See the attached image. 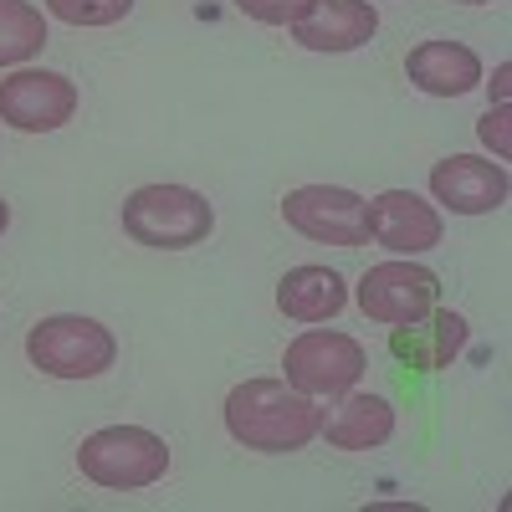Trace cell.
<instances>
[{
    "label": "cell",
    "mask_w": 512,
    "mask_h": 512,
    "mask_svg": "<svg viewBox=\"0 0 512 512\" xmlns=\"http://www.w3.org/2000/svg\"><path fill=\"white\" fill-rule=\"evenodd\" d=\"M323 410L313 395L292 390L287 379H246L226 395V431L236 446L262 456H292L318 441Z\"/></svg>",
    "instance_id": "6da1fadb"
},
{
    "label": "cell",
    "mask_w": 512,
    "mask_h": 512,
    "mask_svg": "<svg viewBox=\"0 0 512 512\" xmlns=\"http://www.w3.org/2000/svg\"><path fill=\"white\" fill-rule=\"evenodd\" d=\"M123 236L149 251H190L216 231V205L190 185H139L118 210Z\"/></svg>",
    "instance_id": "7a4b0ae2"
},
{
    "label": "cell",
    "mask_w": 512,
    "mask_h": 512,
    "mask_svg": "<svg viewBox=\"0 0 512 512\" xmlns=\"http://www.w3.org/2000/svg\"><path fill=\"white\" fill-rule=\"evenodd\" d=\"M77 466H82V477H88L93 487L139 492V487L164 482L169 446H164V436L144 431V425H103V431L82 436Z\"/></svg>",
    "instance_id": "3957f363"
},
{
    "label": "cell",
    "mask_w": 512,
    "mask_h": 512,
    "mask_svg": "<svg viewBox=\"0 0 512 512\" xmlns=\"http://www.w3.org/2000/svg\"><path fill=\"white\" fill-rule=\"evenodd\" d=\"M26 359L52 379H98L118 359V338L82 313H52L26 333Z\"/></svg>",
    "instance_id": "277c9868"
},
{
    "label": "cell",
    "mask_w": 512,
    "mask_h": 512,
    "mask_svg": "<svg viewBox=\"0 0 512 512\" xmlns=\"http://www.w3.org/2000/svg\"><path fill=\"white\" fill-rule=\"evenodd\" d=\"M282 369H287V384L303 395H344L364 379L369 369V354L354 333H338V328H308L297 333L287 354H282Z\"/></svg>",
    "instance_id": "5b68a950"
},
{
    "label": "cell",
    "mask_w": 512,
    "mask_h": 512,
    "mask_svg": "<svg viewBox=\"0 0 512 512\" xmlns=\"http://www.w3.org/2000/svg\"><path fill=\"white\" fill-rule=\"evenodd\" d=\"M354 297H359L364 318H374L384 328H405V323H415L436 308L441 277L431 267H420L415 256H390V262H379L359 277Z\"/></svg>",
    "instance_id": "8992f818"
},
{
    "label": "cell",
    "mask_w": 512,
    "mask_h": 512,
    "mask_svg": "<svg viewBox=\"0 0 512 512\" xmlns=\"http://www.w3.org/2000/svg\"><path fill=\"white\" fill-rule=\"evenodd\" d=\"M364 195L344 190V185H297L287 190L282 200V221L297 231V236H308L318 246H364L369 241V216H364Z\"/></svg>",
    "instance_id": "52a82bcc"
},
{
    "label": "cell",
    "mask_w": 512,
    "mask_h": 512,
    "mask_svg": "<svg viewBox=\"0 0 512 512\" xmlns=\"http://www.w3.org/2000/svg\"><path fill=\"white\" fill-rule=\"evenodd\" d=\"M77 113V82L52 67H16L0 77V123L16 134H57Z\"/></svg>",
    "instance_id": "ba28073f"
},
{
    "label": "cell",
    "mask_w": 512,
    "mask_h": 512,
    "mask_svg": "<svg viewBox=\"0 0 512 512\" xmlns=\"http://www.w3.org/2000/svg\"><path fill=\"white\" fill-rule=\"evenodd\" d=\"M364 216H369V236L390 256H425L446 236L441 210L431 200H420L415 190H379L364 205Z\"/></svg>",
    "instance_id": "9c48e42d"
},
{
    "label": "cell",
    "mask_w": 512,
    "mask_h": 512,
    "mask_svg": "<svg viewBox=\"0 0 512 512\" xmlns=\"http://www.w3.org/2000/svg\"><path fill=\"white\" fill-rule=\"evenodd\" d=\"M431 195L451 216H487L507 205V169L482 154H446L431 169Z\"/></svg>",
    "instance_id": "30bf717a"
},
{
    "label": "cell",
    "mask_w": 512,
    "mask_h": 512,
    "mask_svg": "<svg viewBox=\"0 0 512 512\" xmlns=\"http://www.w3.org/2000/svg\"><path fill=\"white\" fill-rule=\"evenodd\" d=\"M374 31V0H318L303 21H292V41L303 52H359Z\"/></svg>",
    "instance_id": "8fae6325"
},
{
    "label": "cell",
    "mask_w": 512,
    "mask_h": 512,
    "mask_svg": "<svg viewBox=\"0 0 512 512\" xmlns=\"http://www.w3.org/2000/svg\"><path fill=\"white\" fill-rule=\"evenodd\" d=\"M405 77L415 82L420 93H431V98H461V93L482 88V57L466 47V41L436 36V41H420V47H410Z\"/></svg>",
    "instance_id": "7c38bea8"
},
{
    "label": "cell",
    "mask_w": 512,
    "mask_h": 512,
    "mask_svg": "<svg viewBox=\"0 0 512 512\" xmlns=\"http://www.w3.org/2000/svg\"><path fill=\"white\" fill-rule=\"evenodd\" d=\"M318 436L333 451H379L384 441L395 436V405L384 400V395H354V390H344L338 410L323 415Z\"/></svg>",
    "instance_id": "4fadbf2b"
},
{
    "label": "cell",
    "mask_w": 512,
    "mask_h": 512,
    "mask_svg": "<svg viewBox=\"0 0 512 512\" xmlns=\"http://www.w3.org/2000/svg\"><path fill=\"white\" fill-rule=\"evenodd\" d=\"M390 349L410 359V369H451V359L466 349V318L451 308H431L425 318L395 328Z\"/></svg>",
    "instance_id": "5bb4252c"
},
{
    "label": "cell",
    "mask_w": 512,
    "mask_h": 512,
    "mask_svg": "<svg viewBox=\"0 0 512 512\" xmlns=\"http://www.w3.org/2000/svg\"><path fill=\"white\" fill-rule=\"evenodd\" d=\"M349 303V282L333 267H292L277 282V308L292 323H328Z\"/></svg>",
    "instance_id": "9a60e30c"
},
{
    "label": "cell",
    "mask_w": 512,
    "mask_h": 512,
    "mask_svg": "<svg viewBox=\"0 0 512 512\" xmlns=\"http://www.w3.org/2000/svg\"><path fill=\"white\" fill-rule=\"evenodd\" d=\"M47 47V16L31 0H0V67H26Z\"/></svg>",
    "instance_id": "2e32d148"
},
{
    "label": "cell",
    "mask_w": 512,
    "mask_h": 512,
    "mask_svg": "<svg viewBox=\"0 0 512 512\" xmlns=\"http://www.w3.org/2000/svg\"><path fill=\"white\" fill-rule=\"evenodd\" d=\"M47 11L67 26H113L134 11V0H47Z\"/></svg>",
    "instance_id": "e0dca14e"
},
{
    "label": "cell",
    "mask_w": 512,
    "mask_h": 512,
    "mask_svg": "<svg viewBox=\"0 0 512 512\" xmlns=\"http://www.w3.org/2000/svg\"><path fill=\"white\" fill-rule=\"evenodd\" d=\"M313 6L318 0H236V11L251 16V21H262V26H292V21H303Z\"/></svg>",
    "instance_id": "ac0fdd59"
},
{
    "label": "cell",
    "mask_w": 512,
    "mask_h": 512,
    "mask_svg": "<svg viewBox=\"0 0 512 512\" xmlns=\"http://www.w3.org/2000/svg\"><path fill=\"white\" fill-rule=\"evenodd\" d=\"M512 108L507 103H492L487 113H482V123H477V134H482V144L497 154V164H507V154H512Z\"/></svg>",
    "instance_id": "d6986e66"
},
{
    "label": "cell",
    "mask_w": 512,
    "mask_h": 512,
    "mask_svg": "<svg viewBox=\"0 0 512 512\" xmlns=\"http://www.w3.org/2000/svg\"><path fill=\"white\" fill-rule=\"evenodd\" d=\"M507 82H512V67L502 62V67L492 72V103H507Z\"/></svg>",
    "instance_id": "ffe728a7"
},
{
    "label": "cell",
    "mask_w": 512,
    "mask_h": 512,
    "mask_svg": "<svg viewBox=\"0 0 512 512\" xmlns=\"http://www.w3.org/2000/svg\"><path fill=\"white\" fill-rule=\"evenodd\" d=\"M6 226H11V205L0 200V236H6Z\"/></svg>",
    "instance_id": "44dd1931"
},
{
    "label": "cell",
    "mask_w": 512,
    "mask_h": 512,
    "mask_svg": "<svg viewBox=\"0 0 512 512\" xmlns=\"http://www.w3.org/2000/svg\"><path fill=\"white\" fill-rule=\"evenodd\" d=\"M461 6H492V0H461Z\"/></svg>",
    "instance_id": "7402d4cb"
}]
</instances>
